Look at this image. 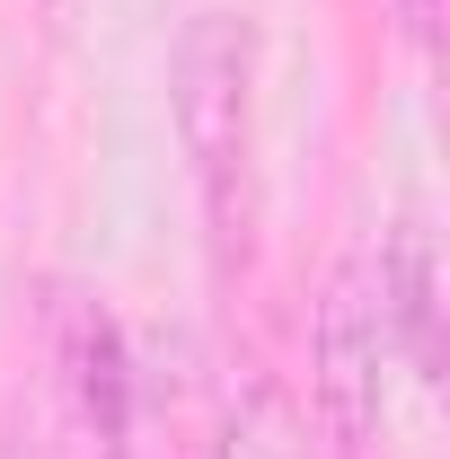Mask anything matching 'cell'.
<instances>
[{"instance_id":"7a4b0ae2","label":"cell","mask_w":450,"mask_h":459,"mask_svg":"<svg viewBox=\"0 0 450 459\" xmlns=\"http://www.w3.org/2000/svg\"><path fill=\"white\" fill-rule=\"evenodd\" d=\"M45 389L71 459H124L133 442V353L89 283H45Z\"/></svg>"},{"instance_id":"3957f363","label":"cell","mask_w":450,"mask_h":459,"mask_svg":"<svg viewBox=\"0 0 450 459\" xmlns=\"http://www.w3.org/2000/svg\"><path fill=\"white\" fill-rule=\"evenodd\" d=\"M380 300H371V265L353 256L327 274L318 291V327H309V406H318V433L336 459H362L380 442Z\"/></svg>"},{"instance_id":"8992f818","label":"cell","mask_w":450,"mask_h":459,"mask_svg":"<svg viewBox=\"0 0 450 459\" xmlns=\"http://www.w3.org/2000/svg\"><path fill=\"white\" fill-rule=\"evenodd\" d=\"M397 9V27H406V45H415V54H433V45H442V0H389Z\"/></svg>"},{"instance_id":"277c9868","label":"cell","mask_w":450,"mask_h":459,"mask_svg":"<svg viewBox=\"0 0 450 459\" xmlns=\"http://www.w3.org/2000/svg\"><path fill=\"white\" fill-rule=\"evenodd\" d=\"M371 300H380V336L406 353V371L424 389H442V274H433V238L424 221H397L380 265H371Z\"/></svg>"},{"instance_id":"6da1fadb","label":"cell","mask_w":450,"mask_h":459,"mask_svg":"<svg viewBox=\"0 0 450 459\" xmlns=\"http://www.w3.org/2000/svg\"><path fill=\"white\" fill-rule=\"evenodd\" d=\"M169 107H177V142L195 160V195H203V230H212V265L238 274L247 265V89H256V36L203 9L186 18L169 62Z\"/></svg>"},{"instance_id":"5b68a950","label":"cell","mask_w":450,"mask_h":459,"mask_svg":"<svg viewBox=\"0 0 450 459\" xmlns=\"http://www.w3.org/2000/svg\"><path fill=\"white\" fill-rule=\"evenodd\" d=\"M221 459H318L309 451V415L282 398V380H247V398L229 406Z\"/></svg>"}]
</instances>
